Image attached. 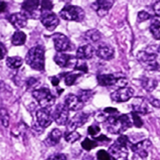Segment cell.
I'll return each mask as SVG.
<instances>
[{
  "instance_id": "cell-1",
  "label": "cell",
  "mask_w": 160,
  "mask_h": 160,
  "mask_svg": "<svg viewBox=\"0 0 160 160\" xmlns=\"http://www.w3.org/2000/svg\"><path fill=\"white\" fill-rule=\"evenodd\" d=\"M106 129L113 134H122L133 125L131 114H123L120 116H111L104 122Z\"/></svg>"
},
{
  "instance_id": "cell-5",
  "label": "cell",
  "mask_w": 160,
  "mask_h": 160,
  "mask_svg": "<svg viewBox=\"0 0 160 160\" xmlns=\"http://www.w3.org/2000/svg\"><path fill=\"white\" fill-rule=\"evenodd\" d=\"M59 16L67 21L81 22L84 20L85 12L80 6L67 5L59 12Z\"/></svg>"
},
{
  "instance_id": "cell-17",
  "label": "cell",
  "mask_w": 160,
  "mask_h": 160,
  "mask_svg": "<svg viewBox=\"0 0 160 160\" xmlns=\"http://www.w3.org/2000/svg\"><path fill=\"white\" fill-rule=\"evenodd\" d=\"M84 103L78 95L69 94L64 99V105L70 111H79L84 106Z\"/></svg>"
},
{
  "instance_id": "cell-12",
  "label": "cell",
  "mask_w": 160,
  "mask_h": 160,
  "mask_svg": "<svg viewBox=\"0 0 160 160\" xmlns=\"http://www.w3.org/2000/svg\"><path fill=\"white\" fill-rule=\"evenodd\" d=\"M55 49L58 52H62L69 49L70 46V39L62 33H56L52 35Z\"/></svg>"
},
{
  "instance_id": "cell-30",
  "label": "cell",
  "mask_w": 160,
  "mask_h": 160,
  "mask_svg": "<svg viewBox=\"0 0 160 160\" xmlns=\"http://www.w3.org/2000/svg\"><path fill=\"white\" fill-rule=\"evenodd\" d=\"M81 146L86 151H90L93 148H96L98 146V143L95 141L91 140L88 138H86L82 142H81Z\"/></svg>"
},
{
  "instance_id": "cell-13",
  "label": "cell",
  "mask_w": 160,
  "mask_h": 160,
  "mask_svg": "<svg viewBox=\"0 0 160 160\" xmlns=\"http://www.w3.org/2000/svg\"><path fill=\"white\" fill-rule=\"evenodd\" d=\"M89 118V114L84 112H78L67 123V130L69 132L75 131L78 128H81L86 123Z\"/></svg>"
},
{
  "instance_id": "cell-16",
  "label": "cell",
  "mask_w": 160,
  "mask_h": 160,
  "mask_svg": "<svg viewBox=\"0 0 160 160\" xmlns=\"http://www.w3.org/2000/svg\"><path fill=\"white\" fill-rule=\"evenodd\" d=\"M152 146V142L148 139H145V140L139 142L138 143L133 144L131 145V149L138 155L140 156L142 159H145L148 156V150L151 148Z\"/></svg>"
},
{
  "instance_id": "cell-7",
  "label": "cell",
  "mask_w": 160,
  "mask_h": 160,
  "mask_svg": "<svg viewBox=\"0 0 160 160\" xmlns=\"http://www.w3.org/2000/svg\"><path fill=\"white\" fill-rule=\"evenodd\" d=\"M40 1L29 0L22 3V13L24 14L28 18L38 19L42 17V9L39 8Z\"/></svg>"
},
{
  "instance_id": "cell-45",
  "label": "cell",
  "mask_w": 160,
  "mask_h": 160,
  "mask_svg": "<svg viewBox=\"0 0 160 160\" xmlns=\"http://www.w3.org/2000/svg\"><path fill=\"white\" fill-rule=\"evenodd\" d=\"M150 102H151V104L153 106H155V107H160V101L159 100L156 99V98H152L151 99H150Z\"/></svg>"
},
{
  "instance_id": "cell-14",
  "label": "cell",
  "mask_w": 160,
  "mask_h": 160,
  "mask_svg": "<svg viewBox=\"0 0 160 160\" xmlns=\"http://www.w3.org/2000/svg\"><path fill=\"white\" fill-rule=\"evenodd\" d=\"M36 118H37L38 124L42 128H47L52 123L53 117L52 116L48 109H38L36 112Z\"/></svg>"
},
{
  "instance_id": "cell-18",
  "label": "cell",
  "mask_w": 160,
  "mask_h": 160,
  "mask_svg": "<svg viewBox=\"0 0 160 160\" xmlns=\"http://www.w3.org/2000/svg\"><path fill=\"white\" fill-rule=\"evenodd\" d=\"M113 5V1H105V0H98L94 2L92 4V9L96 11L97 14L99 17H103L109 12V9Z\"/></svg>"
},
{
  "instance_id": "cell-22",
  "label": "cell",
  "mask_w": 160,
  "mask_h": 160,
  "mask_svg": "<svg viewBox=\"0 0 160 160\" xmlns=\"http://www.w3.org/2000/svg\"><path fill=\"white\" fill-rule=\"evenodd\" d=\"M133 112H135L138 114L145 115L148 112V108L144 98L138 97L134 98V102L132 103Z\"/></svg>"
},
{
  "instance_id": "cell-39",
  "label": "cell",
  "mask_w": 160,
  "mask_h": 160,
  "mask_svg": "<svg viewBox=\"0 0 160 160\" xmlns=\"http://www.w3.org/2000/svg\"><path fill=\"white\" fill-rule=\"evenodd\" d=\"M138 18L139 21L142 22V21H145V20H148V19L151 18V15H150L148 12H147L146 11H140L138 14Z\"/></svg>"
},
{
  "instance_id": "cell-41",
  "label": "cell",
  "mask_w": 160,
  "mask_h": 160,
  "mask_svg": "<svg viewBox=\"0 0 160 160\" xmlns=\"http://www.w3.org/2000/svg\"><path fill=\"white\" fill-rule=\"evenodd\" d=\"M46 160H67V157L64 154H57L50 156Z\"/></svg>"
},
{
  "instance_id": "cell-25",
  "label": "cell",
  "mask_w": 160,
  "mask_h": 160,
  "mask_svg": "<svg viewBox=\"0 0 160 160\" xmlns=\"http://www.w3.org/2000/svg\"><path fill=\"white\" fill-rule=\"evenodd\" d=\"M142 85L145 91H147V92H152V91L155 90V88H156V87H157L158 82L156 80L153 79V78L144 77V78H142Z\"/></svg>"
},
{
  "instance_id": "cell-38",
  "label": "cell",
  "mask_w": 160,
  "mask_h": 160,
  "mask_svg": "<svg viewBox=\"0 0 160 160\" xmlns=\"http://www.w3.org/2000/svg\"><path fill=\"white\" fill-rule=\"evenodd\" d=\"M116 142H117V144H119L120 145H121V146L126 147L127 148V145L129 143V139H128V136L122 134V135H120V137L117 138V141Z\"/></svg>"
},
{
  "instance_id": "cell-8",
  "label": "cell",
  "mask_w": 160,
  "mask_h": 160,
  "mask_svg": "<svg viewBox=\"0 0 160 160\" xmlns=\"http://www.w3.org/2000/svg\"><path fill=\"white\" fill-rule=\"evenodd\" d=\"M54 60L60 67H73L75 68L78 61L77 57L63 52H57L54 56Z\"/></svg>"
},
{
  "instance_id": "cell-28",
  "label": "cell",
  "mask_w": 160,
  "mask_h": 160,
  "mask_svg": "<svg viewBox=\"0 0 160 160\" xmlns=\"http://www.w3.org/2000/svg\"><path fill=\"white\" fill-rule=\"evenodd\" d=\"M150 31L152 34L153 38L156 40H160V21L158 20H154L150 25Z\"/></svg>"
},
{
  "instance_id": "cell-33",
  "label": "cell",
  "mask_w": 160,
  "mask_h": 160,
  "mask_svg": "<svg viewBox=\"0 0 160 160\" xmlns=\"http://www.w3.org/2000/svg\"><path fill=\"white\" fill-rule=\"evenodd\" d=\"M131 114V119H132V122H133V124L134 125V126L136 127V128H142V126H143L144 123L143 121H142V118H141V117L139 116L138 113H137V112H132Z\"/></svg>"
},
{
  "instance_id": "cell-32",
  "label": "cell",
  "mask_w": 160,
  "mask_h": 160,
  "mask_svg": "<svg viewBox=\"0 0 160 160\" xmlns=\"http://www.w3.org/2000/svg\"><path fill=\"white\" fill-rule=\"evenodd\" d=\"M81 134L77 131H72V132H67L65 136V140L69 143H74L78 140L81 138Z\"/></svg>"
},
{
  "instance_id": "cell-40",
  "label": "cell",
  "mask_w": 160,
  "mask_h": 160,
  "mask_svg": "<svg viewBox=\"0 0 160 160\" xmlns=\"http://www.w3.org/2000/svg\"><path fill=\"white\" fill-rule=\"evenodd\" d=\"M74 70H79V71L84 72V73H88V68L87 65H86V62H82V63L78 62Z\"/></svg>"
},
{
  "instance_id": "cell-10",
  "label": "cell",
  "mask_w": 160,
  "mask_h": 160,
  "mask_svg": "<svg viewBox=\"0 0 160 160\" xmlns=\"http://www.w3.org/2000/svg\"><path fill=\"white\" fill-rule=\"evenodd\" d=\"M134 95V90L131 88H120L111 94V99L116 102H125L132 98Z\"/></svg>"
},
{
  "instance_id": "cell-6",
  "label": "cell",
  "mask_w": 160,
  "mask_h": 160,
  "mask_svg": "<svg viewBox=\"0 0 160 160\" xmlns=\"http://www.w3.org/2000/svg\"><path fill=\"white\" fill-rule=\"evenodd\" d=\"M98 84L104 87L117 85L120 88H124L128 84V81L124 75L120 74H101L97 77Z\"/></svg>"
},
{
  "instance_id": "cell-23",
  "label": "cell",
  "mask_w": 160,
  "mask_h": 160,
  "mask_svg": "<svg viewBox=\"0 0 160 160\" xmlns=\"http://www.w3.org/2000/svg\"><path fill=\"white\" fill-rule=\"evenodd\" d=\"M62 135V134L60 130L55 128L48 134V137L45 139V143L48 146H54L60 142Z\"/></svg>"
},
{
  "instance_id": "cell-26",
  "label": "cell",
  "mask_w": 160,
  "mask_h": 160,
  "mask_svg": "<svg viewBox=\"0 0 160 160\" xmlns=\"http://www.w3.org/2000/svg\"><path fill=\"white\" fill-rule=\"evenodd\" d=\"M27 36L23 31H17L13 34L12 37V44L15 46H19V45H22L25 43L26 42Z\"/></svg>"
},
{
  "instance_id": "cell-29",
  "label": "cell",
  "mask_w": 160,
  "mask_h": 160,
  "mask_svg": "<svg viewBox=\"0 0 160 160\" xmlns=\"http://www.w3.org/2000/svg\"><path fill=\"white\" fill-rule=\"evenodd\" d=\"M93 95H94L93 91L84 90V89H82V90H80L79 92H78V96L79 97L80 99H81L83 102H86L89 101V100L92 98Z\"/></svg>"
},
{
  "instance_id": "cell-36",
  "label": "cell",
  "mask_w": 160,
  "mask_h": 160,
  "mask_svg": "<svg viewBox=\"0 0 160 160\" xmlns=\"http://www.w3.org/2000/svg\"><path fill=\"white\" fill-rule=\"evenodd\" d=\"M97 158L98 160H112L109 153L105 150H99L97 152Z\"/></svg>"
},
{
  "instance_id": "cell-3",
  "label": "cell",
  "mask_w": 160,
  "mask_h": 160,
  "mask_svg": "<svg viewBox=\"0 0 160 160\" xmlns=\"http://www.w3.org/2000/svg\"><path fill=\"white\" fill-rule=\"evenodd\" d=\"M138 62L142 67L149 71L159 70L160 66L157 62V54L148 51H140L137 55Z\"/></svg>"
},
{
  "instance_id": "cell-46",
  "label": "cell",
  "mask_w": 160,
  "mask_h": 160,
  "mask_svg": "<svg viewBox=\"0 0 160 160\" xmlns=\"http://www.w3.org/2000/svg\"><path fill=\"white\" fill-rule=\"evenodd\" d=\"M1 45V59H4L5 58V56H6V54L7 53V50H6V48H5L4 45H3V43H1L0 44Z\"/></svg>"
},
{
  "instance_id": "cell-9",
  "label": "cell",
  "mask_w": 160,
  "mask_h": 160,
  "mask_svg": "<svg viewBox=\"0 0 160 160\" xmlns=\"http://www.w3.org/2000/svg\"><path fill=\"white\" fill-rule=\"evenodd\" d=\"M53 120L58 125H66L69 122V109L64 104H58L52 114Z\"/></svg>"
},
{
  "instance_id": "cell-42",
  "label": "cell",
  "mask_w": 160,
  "mask_h": 160,
  "mask_svg": "<svg viewBox=\"0 0 160 160\" xmlns=\"http://www.w3.org/2000/svg\"><path fill=\"white\" fill-rule=\"evenodd\" d=\"M153 10H154L156 15L160 17V1L155 2L154 6H153Z\"/></svg>"
},
{
  "instance_id": "cell-2",
  "label": "cell",
  "mask_w": 160,
  "mask_h": 160,
  "mask_svg": "<svg viewBox=\"0 0 160 160\" xmlns=\"http://www.w3.org/2000/svg\"><path fill=\"white\" fill-rule=\"evenodd\" d=\"M27 64L34 70L43 71L45 70V49L41 45L30 48L25 58Z\"/></svg>"
},
{
  "instance_id": "cell-35",
  "label": "cell",
  "mask_w": 160,
  "mask_h": 160,
  "mask_svg": "<svg viewBox=\"0 0 160 160\" xmlns=\"http://www.w3.org/2000/svg\"><path fill=\"white\" fill-rule=\"evenodd\" d=\"M41 9L42 12H50L52 11L53 7V4L51 1H42L41 2Z\"/></svg>"
},
{
  "instance_id": "cell-43",
  "label": "cell",
  "mask_w": 160,
  "mask_h": 160,
  "mask_svg": "<svg viewBox=\"0 0 160 160\" xmlns=\"http://www.w3.org/2000/svg\"><path fill=\"white\" fill-rule=\"evenodd\" d=\"M37 79H35V78H31L28 80V81H27V84H28V88H33L34 86H35L36 84H37Z\"/></svg>"
},
{
  "instance_id": "cell-4",
  "label": "cell",
  "mask_w": 160,
  "mask_h": 160,
  "mask_svg": "<svg viewBox=\"0 0 160 160\" xmlns=\"http://www.w3.org/2000/svg\"><path fill=\"white\" fill-rule=\"evenodd\" d=\"M32 95L39 106L43 109H48L52 106L56 102V97L51 93L49 89L46 88L34 90L32 92Z\"/></svg>"
},
{
  "instance_id": "cell-34",
  "label": "cell",
  "mask_w": 160,
  "mask_h": 160,
  "mask_svg": "<svg viewBox=\"0 0 160 160\" xmlns=\"http://www.w3.org/2000/svg\"><path fill=\"white\" fill-rule=\"evenodd\" d=\"M0 115H1V122L2 124L5 127V128H8L9 124V116L8 114V112L6 111V109L2 108L1 111H0Z\"/></svg>"
},
{
  "instance_id": "cell-19",
  "label": "cell",
  "mask_w": 160,
  "mask_h": 160,
  "mask_svg": "<svg viewBox=\"0 0 160 160\" xmlns=\"http://www.w3.org/2000/svg\"><path fill=\"white\" fill-rule=\"evenodd\" d=\"M9 23L19 31L25 28L28 23V17L22 12H15L11 14L8 18Z\"/></svg>"
},
{
  "instance_id": "cell-24",
  "label": "cell",
  "mask_w": 160,
  "mask_h": 160,
  "mask_svg": "<svg viewBox=\"0 0 160 160\" xmlns=\"http://www.w3.org/2000/svg\"><path fill=\"white\" fill-rule=\"evenodd\" d=\"M102 34L97 29H91L86 31L84 34V40L91 43H95L101 39Z\"/></svg>"
},
{
  "instance_id": "cell-37",
  "label": "cell",
  "mask_w": 160,
  "mask_h": 160,
  "mask_svg": "<svg viewBox=\"0 0 160 160\" xmlns=\"http://www.w3.org/2000/svg\"><path fill=\"white\" fill-rule=\"evenodd\" d=\"M100 131H101V129H100L99 126L97 124H92L88 128V132L92 137H95L96 134H98L100 132Z\"/></svg>"
},
{
  "instance_id": "cell-48",
  "label": "cell",
  "mask_w": 160,
  "mask_h": 160,
  "mask_svg": "<svg viewBox=\"0 0 160 160\" xmlns=\"http://www.w3.org/2000/svg\"><path fill=\"white\" fill-rule=\"evenodd\" d=\"M6 6H7L6 3L5 2H2L1 5H0V11H1L2 12H4L6 9Z\"/></svg>"
},
{
  "instance_id": "cell-31",
  "label": "cell",
  "mask_w": 160,
  "mask_h": 160,
  "mask_svg": "<svg viewBox=\"0 0 160 160\" xmlns=\"http://www.w3.org/2000/svg\"><path fill=\"white\" fill-rule=\"evenodd\" d=\"M81 76V73H67L65 77V84L67 86H72L75 84L77 80Z\"/></svg>"
},
{
  "instance_id": "cell-47",
  "label": "cell",
  "mask_w": 160,
  "mask_h": 160,
  "mask_svg": "<svg viewBox=\"0 0 160 160\" xmlns=\"http://www.w3.org/2000/svg\"><path fill=\"white\" fill-rule=\"evenodd\" d=\"M95 139L96 141H99V142H103V141H108V142H110V139H109V138L106 137V136L103 135V134H102V135L99 136V137L95 138Z\"/></svg>"
},
{
  "instance_id": "cell-11",
  "label": "cell",
  "mask_w": 160,
  "mask_h": 160,
  "mask_svg": "<svg viewBox=\"0 0 160 160\" xmlns=\"http://www.w3.org/2000/svg\"><path fill=\"white\" fill-rule=\"evenodd\" d=\"M41 21L44 27L49 31H54L59 23V20L58 17L52 11L42 12Z\"/></svg>"
},
{
  "instance_id": "cell-21",
  "label": "cell",
  "mask_w": 160,
  "mask_h": 160,
  "mask_svg": "<svg viewBox=\"0 0 160 160\" xmlns=\"http://www.w3.org/2000/svg\"><path fill=\"white\" fill-rule=\"evenodd\" d=\"M95 52V48L90 44L81 46L77 50L76 57L79 59H90Z\"/></svg>"
},
{
  "instance_id": "cell-15",
  "label": "cell",
  "mask_w": 160,
  "mask_h": 160,
  "mask_svg": "<svg viewBox=\"0 0 160 160\" xmlns=\"http://www.w3.org/2000/svg\"><path fill=\"white\" fill-rule=\"evenodd\" d=\"M108 152L110 155L112 160H127L128 156L126 147L121 146L117 142L109 147Z\"/></svg>"
},
{
  "instance_id": "cell-27",
  "label": "cell",
  "mask_w": 160,
  "mask_h": 160,
  "mask_svg": "<svg viewBox=\"0 0 160 160\" xmlns=\"http://www.w3.org/2000/svg\"><path fill=\"white\" fill-rule=\"evenodd\" d=\"M6 63L8 67L10 69H18L23 64V59L20 56H12V57H7L6 60Z\"/></svg>"
},
{
  "instance_id": "cell-44",
  "label": "cell",
  "mask_w": 160,
  "mask_h": 160,
  "mask_svg": "<svg viewBox=\"0 0 160 160\" xmlns=\"http://www.w3.org/2000/svg\"><path fill=\"white\" fill-rule=\"evenodd\" d=\"M49 79H50V81H51L52 84L54 87H56V86L59 85V81H60V80H59V78H58V77H56V76L51 77Z\"/></svg>"
},
{
  "instance_id": "cell-20",
  "label": "cell",
  "mask_w": 160,
  "mask_h": 160,
  "mask_svg": "<svg viewBox=\"0 0 160 160\" xmlns=\"http://www.w3.org/2000/svg\"><path fill=\"white\" fill-rule=\"evenodd\" d=\"M114 48L108 44H101L96 50V55L100 59L104 60L112 59L114 56Z\"/></svg>"
}]
</instances>
